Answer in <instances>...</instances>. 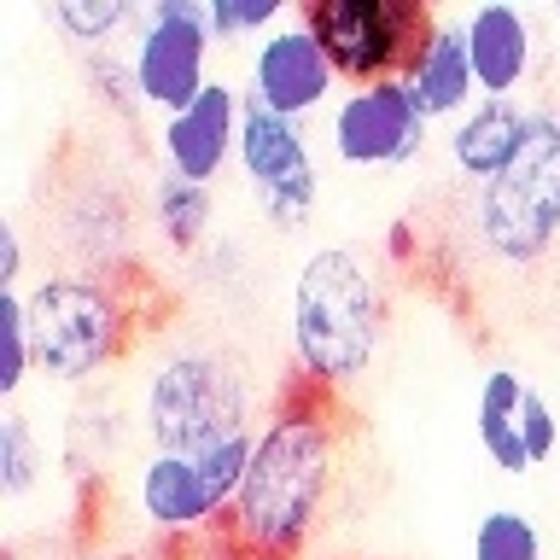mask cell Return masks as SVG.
<instances>
[{
	"instance_id": "obj_1",
	"label": "cell",
	"mask_w": 560,
	"mask_h": 560,
	"mask_svg": "<svg viewBox=\"0 0 560 560\" xmlns=\"http://www.w3.org/2000/svg\"><path fill=\"white\" fill-rule=\"evenodd\" d=\"M332 472H339V415L332 397L292 380L275 415L257 427V450L245 467V485L217 542L228 560H298L322 525Z\"/></svg>"
},
{
	"instance_id": "obj_2",
	"label": "cell",
	"mask_w": 560,
	"mask_h": 560,
	"mask_svg": "<svg viewBox=\"0 0 560 560\" xmlns=\"http://www.w3.org/2000/svg\"><path fill=\"white\" fill-rule=\"evenodd\" d=\"M380 280L350 245H322L304 257L292 287V357L298 380L315 392H345L380 357Z\"/></svg>"
},
{
	"instance_id": "obj_3",
	"label": "cell",
	"mask_w": 560,
	"mask_h": 560,
	"mask_svg": "<svg viewBox=\"0 0 560 560\" xmlns=\"http://www.w3.org/2000/svg\"><path fill=\"white\" fill-rule=\"evenodd\" d=\"M24 315H30L35 374L65 380V385L105 374L129 350V332H135L129 292L94 269L42 275L24 292Z\"/></svg>"
},
{
	"instance_id": "obj_4",
	"label": "cell",
	"mask_w": 560,
	"mask_h": 560,
	"mask_svg": "<svg viewBox=\"0 0 560 560\" xmlns=\"http://www.w3.org/2000/svg\"><path fill=\"white\" fill-rule=\"evenodd\" d=\"M472 234H479L490 257L514 262V269L549 257L560 245V112L555 105H532L514 164L479 187Z\"/></svg>"
},
{
	"instance_id": "obj_5",
	"label": "cell",
	"mask_w": 560,
	"mask_h": 560,
	"mask_svg": "<svg viewBox=\"0 0 560 560\" xmlns=\"http://www.w3.org/2000/svg\"><path fill=\"white\" fill-rule=\"evenodd\" d=\"M252 385L240 362L217 350H175L147 380V432L158 450H217L228 438L257 432Z\"/></svg>"
},
{
	"instance_id": "obj_6",
	"label": "cell",
	"mask_w": 560,
	"mask_h": 560,
	"mask_svg": "<svg viewBox=\"0 0 560 560\" xmlns=\"http://www.w3.org/2000/svg\"><path fill=\"white\" fill-rule=\"evenodd\" d=\"M257 432L228 438L217 450H152L135 467V508L152 532L170 537H205L217 532L234 508L245 467H252Z\"/></svg>"
},
{
	"instance_id": "obj_7",
	"label": "cell",
	"mask_w": 560,
	"mask_h": 560,
	"mask_svg": "<svg viewBox=\"0 0 560 560\" xmlns=\"http://www.w3.org/2000/svg\"><path fill=\"white\" fill-rule=\"evenodd\" d=\"M298 18L327 47L345 88H374L402 82L409 59L438 24V7L427 0H304Z\"/></svg>"
},
{
	"instance_id": "obj_8",
	"label": "cell",
	"mask_w": 560,
	"mask_h": 560,
	"mask_svg": "<svg viewBox=\"0 0 560 560\" xmlns=\"http://www.w3.org/2000/svg\"><path fill=\"white\" fill-rule=\"evenodd\" d=\"M210 52H217V35H210L205 0H152V7H140L135 42H129V77L140 105H158L164 117L187 112L217 82L210 77Z\"/></svg>"
},
{
	"instance_id": "obj_9",
	"label": "cell",
	"mask_w": 560,
	"mask_h": 560,
	"mask_svg": "<svg viewBox=\"0 0 560 560\" xmlns=\"http://www.w3.org/2000/svg\"><path fill=\"white\" fill-rule=\"evenodd\" d=\"M240 170L252 182L257 210L275 228H298L322 199V170H315L304 122L275 117L257 100H245V117H240Z\"/></svg>"
},
{
	"instance_id": "obj_10",
	"label": "cell",
	"mask_w": 560,
	"mask_h": 560,
	"mask_svg": "<svg viewBox=\"0 0 560 560\" xmlns=\"http://www.w3.org/2000/svg\"><path fill=\"white\" fill-rule=\"evenodd\" d=\"M327 140L332 158L350 170H402L427 152L432 122L420 117L402 82H374V88H345L327 112Z\"/></svg>"
},
{
	"instance_id": "obj_11",
	"label": "cell",
	"mask_w": 560,
	"mask_h": 560,
	"mask_svg": "<svg viewBox=\"0 0 560 560\" xmlns=\"http://www.w3.org/2000/svg\"><path fill=\"white\" fill-rule=\"evenodd\" d=\"M245 100L269 105L275 117H292V122H304L310 112H332V100H339V70H332L327 47L315 42V30L298 18V7H292L287 24H275L269 35L252 42Z\"/></svg>"
},
{
	"instance_id": "obj_12",
	"label": "cell",
	"mask_w": 560,
	"mask_h": 560,
	"mask_svg": "<svg viewBox=\"0 0 560 560\" xmlns=\"http://www.w3.org/2000/svg\"><path fill=\"white\" fill-rule=\"evenodd\" d=\"M240 117H245V94L234 82H210L187 112L164 117V170H175L182 182L210 187L217 175L240 158Z\"/></svg>"
},
{
	"instance_id": "obj_13",
	"label": "cell",
	"mask_w": 560,
	"mask_h": 560,
	"mask_svg": "<svg viewBox=\"0 0 560 560\" xmlns=\"http://www.w3.org/2000/svg\"><path fill=\"white\" fill-rule=\"evenodd\" d=\"M462 35H467V59L479 77L485 100H520V88L532 82V70L542 59L537 42V18L514 7V0H479L462 12Z\"/></svg>"
},
{
	"instance_id": "obj_14",
	"label": "cell",
	"mask_w": 560,
	"mask_h": 560,
	"mask_svg": "<svg viewBox=\"0 0 560 560\" xmlns=\"http://www.w3.org/2000/svg\"><path fill=\"white\" fill-rule=\"evenodd\" d=\"M402 88H409V100L420 105L427 122H455L462 112H472V105L485 100L479 77H472V59H467L462 12H438L432 35L420 42L409 70H402Z\"/></svg>"
},
{
	"instance_id": "obj_15",
	"label": "cell",
	"mask_w": 560,
	"mask_h": 560,
	"mask_svg": "<svg viewBox=\"0 0 560 560\" xmlns=\"http://www.w3.org/2000/svg\"><path fill=\"white\" fill-rule=\"evenodd\" d=\"M525 117H532V105H520V100H479L472 112H462L444 135L450 170L467 175L472 187L497 182L525 140Z\"/></svg>"
},
{
	"instance_id": "obj_16",
	"label": "cell",
	"mask_w": 560,
	"mask_h": 560,
	"mask_svg": "<svg viewBox=\"0 0 560 560\" xmlns=\"http://www.w3.org/2000/svg\"><path fill=\"white\" fill-rule=\"evenodd\" d=\"M525 385L514 368H490L485 385H479V450L490 455V467L508 472V479H520V472H532V455H525V438H520V415H525Z\"/></svg>"
},
{
	"instance_id": "obj_17",
	"label": "cell",
	"mask_w": 560,
	"mask_h": 560,
	"mask_svg": "<svg viewBox=\"0 0 560 560\" xmlns=\"http://www.w3.org/2000/svg\"><path fill=\"white\" fill-rule=\"evenodd\" d=\"M152 222H158V234H164L170 245H199L210 234V187L199 182H182L175 170H158V182H152Z\"/></svg>"
},
{
	"instance_id": "obj_18",
	"label": "cell",
	"mask_w": 560,
	"mask_h": 560,
	"mask_svg": "<svg viewBox=\"0 0 560 560\" xmlns=\"http://www.w3.org/2000/svg\"><path fill=\"white\" fill-rule=\"evenodd\" d=\"M47 18L77 47H112V35L140 24V7H129V0H52Z\"/></svg>"
},
{
	"instance_id": "obj_19",
	"label": "cell",
	"mask_w": 560,
	"mask_h": 560,
	"mask_svg": "<svg viewBox=\"0 0 560 560\" xmlns=\"http://www.w3.org/2000/svg\"><path fill=\"white\" fill-rule=\"evenodd\" d=\"M42 467H47V444L35 438L30 415L7 409L0 415V490H7V502L30 497L35 479H42Z\"/></svg>"
},
{
	"instance_id": "obj_20",
	"label": "cell",
	"mask_w": 560,
	"mask_h": 560,
	"mask_svg": "<svg viewBox=\"0 0 560 560\" xmlns=\"http://www.w3.org/2000/svg\"><path fill=\"white\" fill-rule=\"evenodd\" d=\"M472 560H542V537L520 508H490L472 525Z\"/></svg>"
},
{
	"instance_id": "obj_21",
	"label": "cell",
	"mask_w": 560,
	"mask_h": 560,
	"mask_svg": "<svg viewBox=\"0 0 560 560\" xmlns=\"http://www.w3.org/2000/svg\"><path fill=\"white\" fill-rule=\"evenodd\" d=\"M0 339H7V368H0V397H18L35 374V345H30V315L24 292H0Z\"/></svg>"
},
{
	"instance_id": "obj_22",
	"label": "cell",
	"mask_w": 560,
	"mask_h": 560,
	"mask_svg": "<svg viewBox=\"0 0 560 560\" xmlns=\"http://www.w3.org/2000/svg\"><path fill=\"white\" fill-rule=\"evenodd\" d=\"M210 7V35L217 42H240V35H269L275 24H287L292 7L287 0H205Z\"/></svg>"
},
{
	"instance_id": "obj_23",
	"label": "cell",
	"mask_w": 560,
	"mask_h": 560,
	"mask_svg": "<svg viewBox=\"0 0 560 560\" xmlns=\"http://www.w3.org/2000/svg\"><path fill=\"white\" fill-rule=\"evenodd\" d=\"M520 438H525V455H532V467H542L560 444V420L549 409V397L542 392H525V415H520Z\"/></svg>"
},
{
	"instance_id": "obj_24",
	"label": "cell",
	"mask_w": 560,
	"mask_h": 560,
	"mask_svg": "<svg viewBox=\"0 0 560 560\" xmlns=\"http://www.w3.org/2000/svg\"><path fill=\"white\" fill-rule=\"evenodd\" d=\"M0 292H24V240L12 222L0 228Z\"/></svg>"
},
{
	"instance_id": "obj_25",
	"label": "cell",
	"mask_w": 560,
	"mask_h": 560,
	"mask_svg": "<svg viewBox=\"0 0 560 560\" xmlns=\"http://www.w3.org/2000/svg\"><path fill=\"white\" fill-rule=\"evenodd\" d=\"M549 24H555V30H560V0H555V7H549Z\"/></svg>"
}]
</instances>
